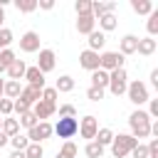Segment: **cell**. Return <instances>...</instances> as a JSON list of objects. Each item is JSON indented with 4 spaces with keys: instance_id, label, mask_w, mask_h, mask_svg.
<instances>
[{
    "instance_id": "obj_1",
    "label": "cell",
    "mask_w": 158,
    "mask_h": 158,
    "mask_svg": "<svg viewBox=\"0 0 158 158\" xmlns=\"http://www.w3.org/2000/svg\"><path fill=\"white\" fill-rule=\"evenodd\" d=\"M128 126H131V136L138 141V138H148L151 136V116L146 111H133L128 116Z\"/></svg>"
},
{
    "instance_id": "obj_2",
    "label": "cell",
    "mask_w": 158,
    "mask_h": 158,
    "mask_svg": "<svg viewBox=\"0 0 158 158\" xmlns=\"http://www.w3.org/2000/svg\"><path fill=\"white\" fill-rule=\"evenodd\" d=\"M136 138L131 136V133H118V136H114V141H111V153H114V158H126L128 153H131V148H136Z\"/></svg>"
},
{
    "instance_id": "obj_3",
    "label": "cell",
    "mask_w": 158,
    "mask_h": 158,
    "mask_svg": "<svg viewBox=\"0 0 158 158\" xmlns=\"http://www.w3.org/2000/svg\"><path fill=\"white\" fill-rule=\"evenodd\" d=\"M126 86H128V74H126V69H114V72H109V91H111L114 96L126 94Z\"/></svg>"
},
{
    "instance_id": "obj_4",
    "label": "cell",
    "mask_w": 158,
    "mask_h": 158,
    "mask_svg": "<svg viewBox=\"0 0 158 158\" xmlns=\"http://www.w3.org/2000/svg\"><path fill=\"white\" fill-rule=\"evenodd\" d=\"M52 133H57L59 138L69 141V138H74V136L79 133V121H77V118H59V121L52 126Z\"/></svg>"
},
{
    "instance_id": "obj_5",
    "label": "cell",
    "mask_w": 158,
    "mask_h": 158,
    "mask_svg": "<svg viewBox=\"0 0 158 158\" xmlns=\"http://www.w3.org/2000/svg\"><path fill=\"white\" fill-rule=\"evenodd\" d=\"M126 94H128V101L131 104H136V106H141V104H146L148 99H151V94H148V86L143 84V81H131L128 86H126Z\"/></svg>"
},
{
    "instance_id": "obj_6",
    "label": "cell",
    "mask_w": 158,
    "mask_h": 158,
    "mask_svg": "<svg viewBox=\"0 0 158 158\" xmlns=\"http://www.w3.org/2000/svg\"><path fill=\"white\" fill-rule=\"evenodd\" d=\"M99 69H104V72L123 69V57L118 52H101L99 54Z\"/></svg>"
},
{
    "instance_id": "obj_7",
    "label": "cell",
    "mask_w": 158,
    "mask_h": 158,
    "mask_svg": "<svg viewBox=\"0 0 158 158\" xmlns=\"http://www.w3.org/2000/svg\"><path fill=\"white\" fill-rule=\"evenodd\" d=\"M52 136V123L49 121H40L37 126H32L30 131H27V141L30 143H42V141H47Z\"/></svg>"
},
{
    "instance_id": "obj_8",
    "label": "cell",
    "mask_w": 158,
    "mask_h": 158,
    "mask_svg": "<svg viewBox=\"0 0 158 158\" xmlns=\"http://www.w3.org/2000/svg\"><path fill=\"white\" fill-rule=\"evenodd\" d=\"M96 131H99V121H96V116H84L81 121H79V133H81V138H86V141H94V136H96Z\"/></svg>"
},
{
    "instance_id": "obj_9",
    "label": "cell",
    "mask_w": 158,
    "mask_h": 158,
    "mask_svg": "<svg viewBox=\"0 0 158 158\" xmlns=\"http://www.w3.org/2000/svg\"><path fill=\"white\" fill-rule=\"evenodd\" d=\"M54 64H57V54H54V49H40V59H37L35 67H37L42 74H47V72L54 69Z\"/></svg>"
},
{
    "instance_id": "obj_10",
    "label": "cell",
    "mask_w": 158,
    "mask_h": 158,
    "mask_svg": "<svg viewBox=\"0 0 158 158\" xmlns=\"http://www.w3.org/2000/svg\"><path fill=\"white\" fill-rule=\"evenodd\" d=\"M20 49L22 52H40V35L35 32V30H30V32H25L22 37H20Z\"/></svg>"
},
{
    "instance_id": "obj_11",
    "label": "cell",
    "mask_w": 158,
    "mask_h": 158,
    "mask_svg": "<svg viewBox=\"0 0 158 158\" xmlns=\"http://www.w3.org/2000/svg\"><path fill=\"white\" fill-rule=\"evenodd\" d=\"M54 111H57V106H54V104H47V101H42V99H40L37 104H32V114L37 116V121H47Z\"/></svg>"
},
{
    "instance_id": "obj_12",
    "label": "cell",
    "mask_w": 158,
    "mask_h": 158,
    "mask_svg": "<svg viewBox=\"0 0 158 158\" xmlns=\"http://www.w3.org/2000/svg\"><path fill=\"white\" fill-rule=\"evenodd\" d=\"M79 64L89 72H96L99 69V52H91V49H84L79 54Z\"/></svg>"
},
{
    "instance_id": "obj_13",
    "label": "cell",
    "mask_w": 158,
    "mask_h": 158,
    "mask_svg": "<svg viewBox=\"0 0 158 158\" xmlns=\"http://www.w3.org/2000/svg\"><path fill=\"white\" fill-rule=\"evenodd\" d=\"M94 27H96L94 15H77V32L79 35H91Z\"/></svg>"
},
{
    "instance_id": "obj_14",
    "label": "cell",
    "mask_w": 158,
    "mask_h": 158,
    "mask_svg": "<svg viewBox=\"0 0 158 158\" xmlns=\"http://www.w3.org/2000/svg\"><path fill=\"white\" fill-rule=\"evenodd\" d=\"M22 79H27V84H30V86H40V89H44V74H42L37 67H27Z\"/></svg>"
},
{
    "instance_id": "obj_15",
    "label": "cell",
    "mask_w": 158,
    "mask_h": 158,
    "mask_svg": "<svg viewBox=\"0 0 158 158\" xmlns=\"http://www.w3.org/2000/svg\"><path fill=\"white\" fill-rule=\"evenodd\" d=\"M17 99H22V101H27V104L32 106V104H37V101L42 99V89H40V86H30V84H27V86H22V91H20V96H17Z\"/></svg>"
},
{
    "instance_id": "obj_16",
    "label": "cell",
    "mask_w": 158,
    "mask_h": 158,
    "mask_svg": "<svg viewBox=\"0 0 158 158\" xmlns=\"http://www.w3.org/2000/svg\"><path fill=\"white\" fill-rule=\"evenodd\" d=\"M136 47H138V37L136 35H123L121 37V57H126V54H136Z\"/></svg>"
},
{
    "instance_id": "obj_17",
    "label": "cell",
    "mask_w": 158,
    "mask_h": 158,
    "mask_svg": "<svg viewBox=\"0 0 158 158\" xmlns=\"http://www.w3.org/2000/svg\"><path fill=\"white\" fill-rule=\"evenodd\" d=\"M156 47H158V42H156L153 37H138V47H136V52L143 54V57H151V54L156 52Z\"/></svg>"
},
{
    "instance_id": "obj_18",
    "label": "cell",
    "mask_w": 158,
    "mask_h": 158,
    "mask_svg": "<svg viewBox=\"0 0 158 158\" xmlns=\"http://www.w3.org/2000/svg\"><path fill=\"white\" fill-rule=\"evenodd\" d=\"M86 42H89V47H86V49H91V52H99V49L106 44V35H104L101 30H94V32L89 35V40H86Z\"/></svg>"
},
{
    "instance_id": "obj_19",
    "label": "cell",
    "mask_w": 158,
    "mask_h": 158,
    "mask_svg": "<svg viewBox=\"0 0 158 158\" xmlns=\"http://www.w3.org/2000/svg\"><path fill=\"white\" fill-rule=\"evenodd\" d=\"M25 69H27V64H25L22 59H15V62L7 67V77H10L12 81H20V79L25 77Z\"/></svg>"
},
{
    "instance_id": "obj_20",
    "label": "cell",
    "mask_w": 158,
    "mask_h": 158,
    "mask_svg": "<svg viewBox=\"0 0 158 158\" xmlns=\"http://www.w3.org/2000/svg\"><path fill=\"white\" fill-rule=\"evenodd\" d=\"M20 91H22V84H20V81L7 79V81L2 84V96H5V99H12V101H15V99L20 96Z\"/></svg>"
},
{
    "instance_id": "obj_21",
    "label": "cell",
    "mask_w": 158,
    "mask_h": 158,
    "mask_svg": "<svg viewBox=\"0 0 158 158\" xmlns=\"http://www.w3.org/2000/svg\"><path fill=\"white\" fill-rule=\"evenodd\" d=\"M114 10H116V2H99V0L91 2V15H94V20H99L104 12H114Z\"/></svg>"
},
{
    "instance_id": "obj_22",
    "label": "cell",
    "mask_w": 158,
    "mask_h": 158,
    "mask_svg": "<svg viewBox=\"0 0 158 158\" xmlns=\"http://www.w3.org/2000/svg\"><path fill=\"white\" fill-rule=\"evenodd\" d=\"M116 25H118V20H116V15L114 12H104L101 17H99V27H101V32L106 35V32H111V30H116Z\"/></svg>"
},
{
    "instance_id": "obj_23",
    "label": "cell",
    "mask_w": 158,
    "mask_h": 158,
    "mask_svg": "<svg viewBox=\"0 0 158 158\" xmlns=\"http://www.w3.org/2000/svg\"><path fill=\"white\" fill-rule=\"evenodd\" d=\"M0 131H2L7 138H12L15 133H20V121H17V118H10V116H5V118H2V126H0Z\"/></svg>"
},
{
    "instance_id": "obj_24",
    "label": "cell",
    "mask_w": 158,
    "mask_h": 158,
    "mask_svg": "<svg viewBox=\"0 0 158 158\" xmlns=\"http://www.w3.org/2000/svg\"><path fill=\"white\" fill-rule=\"evenodd\" d=\"M91 86H96V89H106V86H109V72H104V69L91 72Z\"/></svg>"
},
{
    "instance_id": "obj_25",
    "label": "cell",
    "mask_w": 158,
    "mask_h": 158,
    "mask_svg": "<svg viewBox=\"0 0 158 158\" xmlns=\"http://www.w3.org/2000/svg\"><path fill=\"white\" fill-rule=\"evenodd\" d=\"M54 89H57V94H67V91H72V89H74V79H72L69 74H62V77L57 79Z\"/></svg>"
},
{
    "instance_id": "obj_26",
    "label": "cell",
    "mask_w": 158,
    "mask_h": 158,
    "mask_svg": "<svg viewBox=\"0 0 158 158\" xmlns=\"http://www.w3.org/2000/svg\"><path fill=\"white\" fill-rule=\"evenodd\" d=\"M131 7L138 15H151L153 12V2L151 0H131Z\"/></svg>"
},
{
    "instance_id": "obj_27",
    "label": "cell",
    "mask_w": 158,
    "mask_h": 158,
    "mask_svg": "<svg viewBox=\"0 0 158 158\" xmlns=\"http://www.w3.org/2000/svg\"><path fill=\"white\" fill-rule=\"evenodd\" d=\"M57 158H77V143L74 141H64L62 148L57 151Z\"/></svg>"
},
{
    "instance_id": "obj_28",
    "label": "cell",
    "mask_w": 158,
    "mask_h": 158,
    "mask_svg": "<svg viewBox=\"0 0 158 158\" xmlns=\"http://www.w3.org/2000/svg\"><path fill=\"white\" fill-rule=\"evenodd\" d=\"M94 141H96L99 146H111V141H114V131H111V128H99L96 136H94Z\"/></svg>"
},
{
    "instance_id": "obj_29",
    "label": "cell",
    "mask_w": 158,
    "mask_h": 158,
    "mask_svg": "<svg viewBox=\"0 0 158 158\" xmlns=\"http://www.w3.org/2000/svg\"><path fill=\"white\" fill-rule=\"evenodd\" d=\"M15 59H17V54H15L12 49H2V52H0V74L7 72V67H10Z\"/></svg>"
},
{
    "instance_id": "obj_30",
    "label": "cell",
    "mask_w": 158,
    "mask_h": 158,
    "mask_svg": "<svg viewBox=\"0 0 158 158\" xmlns=\"http://www.w3.org/2000/svg\"><path fill=\"white\" fill-rule=\"evenodd\" d=\"M84 153H86L89 158H101V156H104V146H99L96 141H89V143L84 146Z\"/></svg>"
},
{
    "instance_id": "obj_31",
    "label": "cell",
    "mask_w": 158,
    "mask_h": 158,
    "mask_svg": "<svg viewBox=\"0 0 158 158\" xmlns=\"http://www.w3.org/2000/svg\"><path fill=\"white\" fill-rule=\"evenodd\" d=\"M17 121H20V126H25V128H27V131H30V128H32V126H37V123H40V121H37V116H35V114H32V109H30V111H27V114H22V116H20V118H17Z\"/></svg>"
},
{
    "instance_id": "obj_32",
    "label": "cell",
    "mask_w": 158,
    "mask_h": 158,
    "mask_svg": "<svg viewBox=\"0 0 158 158\" xmlns=\"http://www.w3.org/2000/svg\"><path fill=\"white\" fill-rule=\"evenodd\" d=\"M10 146H12L15 151H25V148L30 146V141H27V136H22V133H15V136L10 138Z\"/></svg>"
},
{
    "instance_id": "obj_33",
    "label": "cell",
    "mask_w": 158,
    "mask_h": 158,
    "mask_svg": "<svg viewBox=\"0 0 158 158\" xmlns=\"http://www.w3.org/2000/svg\"><path fill=\"white\" fill-rule=\"evenodd\" d=\"M42 156H44L42 143H30V146L25 148V158H42Z\"/></svg>"
},
{
    "instance_id": "obj_34",
    "label": "cell",
    "mask_w": 158,
    "mask_h": 158,
    "mask_svg": "<svg viewBox=\"0 0 158 158\" xmlns=\"http://www.w3.org/2000/svg\"><path fill=\"white\" fill-rule=\"evenodd\" d=\"M15 7L20 12H35L37 10V0H15Z\"/></svg>"
},
{
    "instance_id": "obj_35",
    "label": "cell",
    "mask_w": 158,
    "mask_h": 158,
    "mask_svg": "<svg viewBox=\"0 0 158 158\" xmlns=\"http://www.w3.org/2000/svg\"><path fill=\"white\" fill-rule=\"evenodd\" d=\"M74 10H77V15H91V0H77Z\"/></svg>"
},
{
    "instance_id": "obj_36",
    "label": "cell",
    "mask_w": 158,
    "mask_h": 158,
    "mask_svg": "<svg viewBox=\"0 0 158 158\" xmlns=\"http://www.w3.org/2000/svg\"><path fill=\"white\" fill-rule=\"evenodd\" d=\"M57 96H59V94H57V89H54V86H49V89L44 86V89H42V101H47V104H54V106H57Z\"/></svg>"
},
{
    "instance_id": "obj_37",
    "label": "cell",
    "mask_w": 158,
    "mask_h": 158,
    "mask_svg": "<svg viewBox=\"0 0 158 158\" xmlns=\"http://www.w3.org/2000/svg\"><path fill=\"white\" fill-rule=\"evenodd\" d=\"M10 42H12V32L7 27H2L0 30V52L2 49H10Z\"/></svg>"
},
{
    "instance_id": "obj_38",
    "label": "cell",
    "mask_w": 158,
    "mask_h": 158,
    "mask_svg": "<svg viewBox=\"0 0 158 158\" xmlns=\"http://www.w3.org/2000/svg\"><path fill=\"white\" fill-rule=\"evenodd\" d=\"M146 27H148V35H151V37L158 32V10H153V12L148 15V25H146Z\"/></svg>"
},
{
    "instance_id": "obj_39",
    "label": "cell",
    "mask_w": 158,
    "mask_h": 158,
    "mask_svg": "<svg viewBox=\"0 0 158 158\" xmlns=\"http://www.w3.org/2000/svg\"><path fill=\"white\" fill-rule=\"evenodd\" d=\"M30 109H32V106H30L27 101H22V99H15V101H12V111H15L17 116H22V114H27Z\"/></svg>"
},
{
    "instance_id": "obj_40",
    "label": "cell",
    "mask_w": 158,
    "mask_h": 158,
    "mask_svg": "<svg viewBox=\"0 0 158 158\" xmlns=\"http://www.w3.org/2000/svg\"><path fill=\"white\" fill-rule=\"evenodd\" d=\"M59 118H77V109L72 104H62L59 106Z\"/></svg>"
},
{
    "instance_id": "obj_41",
    "label": "cell",
    "mask_w": 158,
    "mask_h": 158,
    "mask_svg": "<svg viewBox=\"0 0 158 158\" xmlns=\"http://www.w3.org/2000/svg\"><path fill=\"white\" fill-rule=\"evenodd\" d=\"M10 114H12V99H5V96H2V99H0V116L5 118V116H10Z\"/></svg>"
},
{
    "instance_id": "obj_42",
    "label": "cell",
    "mask_w": 158,
    "mask_h": 158,
    "mask_svg": "<svg viewBox=\"0 0 158 158\" xmlns=\"http://www.w3.org/2000/svg\"><path fill=\"white\" fill-rule=\"evenodd\" d=\"M86 99H89V101H101V99H104V89L89 86V91H86Z\"/></svg>"
},
{
    "instance_id": "obj_43",
    "label": "cell",
    "mask_w": 158,
    "mask_h": 158,
    "mask_svg": "<svg viewBox=\"0 0 158 158\" xmlns=\"http://www.w3.org/2000/svg\"><path fill=\"white\" fill-rule=\"evenodd\" d=\"M128 156H133V158H148V148L143 143H136V148H131Z\"/></svg>"
},
{
    "instance_id": "obj_44",
    "label": "cell",
    "mask_w": 158,
    "mask_h": 158,
    "mask_svg": "<svg viewBox=\"0 0 158 158\" xmlns=\"http://www.w3.org/2000/svg\"><path fill=\"white\" fill-rule=\"evenodd\" d=\"M151 118H156L158 116V99H148V111H146Z\"/></svg>"
},
{
    "instance_id": "obj_45",
    "label": "cell",
    "mask_w": 158,
    "mask_h": 158,
    "mask_svg": "<svg viewBox=\"0 0 158 158\" xmlns=\"http://www.w3.org/2000/svg\"><path fill=\"white\" fill-rule=\"evenodd\" d=\"M146 148H148V158H158V138H153Z\"/></svg>"
},
{
    "instance_id": "obj_46",
    "label": "cell",
    "mask_w": 158,
    "mask_h": 158,
    "mask_svg": "<svg viewBox=\"0 0 158 158\" xmlns=\"http://www.w3.org/2000/svg\"><path fill=\"white\" fill-rule=\"evenodd\" d=\"M37 7H42V10H52V7H54V0H37Z\"/></svg>"
},
{
    "instance_id": "obj_47",
    "label": "cell",
    "mask_w": 158,
    "mask_h": 158,
    "mask_svg": "<svg viewBox=\"0 0 158 158\" xmlns=\"http://www.w3.org/2000/svg\"><path fill=\"white\" fill-rule=\"evenodd\" d=\"M151 81H153V86H158V69L151 72Z\"/></svg>"
},
{
    "instance_id": "obj_48",
    "label": "cell",
    "mask_w": 158,
    "mask_h": 158,
    "mask_svg": "<svg viewBox=\"0 0 158 158\" xmlns=\"http://www.w3.org/2000/svg\"><path fill=\"white\" fill-rule=\"evenodd\" d=\"M7 143H10V138H7V136L0 131V148H2V146H7Z\"/></svg>"
},
{
    "instance_id": "obj_49",
    "label": "cell",
    "mask_w": 158,
    "mask_h": 158,
    "mask_svg": "<svg viewBox=\"0 0 158 158\" xmlns=\"http://www.w3.org/2000/svg\"><path fill=\"white\" fill-rule=\"evenodd\" d=\"M10 158H25V151H12Z\"/></svg>"
},
{
    "instance_id": "obj_50",
    "label": "cell",
    "mask_w": 158,
    "mask_h": 158,
    "mask_svg": "<svg viewBox=\"0 0 158 158\" xmlns=\"http://www.w3.org/2000/svg\"><path fill=\"white\" fill-rule=\"evenodd\" d=\"M2 22H5V7H0V30H2Z\"/></svg>"
},
{
    "instance_id": "obj_51",
    "label": "cell",
    "mask_w": 158,
    "mask_h": 158,
    "mask_svg": "<svg viewBox=\"0 0 158 158\" xmlns=\"http://www.w3.org/2000/svg\"><path fill=\"white\" fill-rule=\"evenodd\" d=\"M2 84H5V81H2V79H0V99H2Z\"/></svg>"
}]
</instances>
